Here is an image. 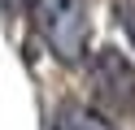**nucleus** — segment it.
Instances as JSON below:
<instances>
[{
	"mask_svg": "<svg viewBox=\"0 0 135 130\" xmlns=\"http://www.w3.org/2000/svg\"><path fill=\"white\" fill-rule=\"evenodd\" d=\"M31 17H35L39 39L48 43V52L57 61L79 65L87 56V39H91L87 0H31Z\"/></svg>",
	"mask_w": 135,
	"mask_h": 130,
	"instance_id": "f257e3e1",
	"label": "nucleus"
},
{
	"mask_svg": "<svg viewBox=\"0 0 135 130\" xmlns=\"http://www.w3.org/2000/svg\"><path fill=\"white\" fill-rule=\"evenodd\" d=\"M83 61H87L83 78H87V91L96 100V108L105 117L135 113V65H131V56L118 52V48H96Z\"/></svg>",
	"mask_w": 135,
	"mask_h": 130,
	"instance_id": "f03ea898",
	"label": "nucleus"
},
{
	"mask_svg": "<svg viewBox=\"0 0 135 130\" xmlns=\"http://www.w3.org/2000/svg\"><path fill=\"white\" fill-rule=\"evenodd\" d=\"M52 130H118V126H113L100 108H87V104H61Z\"/></svg>",
	"mask_w": 135,
	"mask_h": 130,
	"instance_id": "7ed1b4c3",
	"label": "nucleus"
},
{
	"mask_svg": "<svg viewBox=\"0 0 135 130\" xmlns=\"http://www.w3.org/2000/svg\"><path fill=\"white\" fill-rule=\"evenodd\" d=\"M122 22H126V30H131V39H135V0L122 4Z\"/></svg>",
	"mask_w": 135,
	"mask_h": 130,
	"instance_id": "20e7f679",
	"label": "nucleus"
},
{
	"mask_svg": "<svg viewBox=\"0 0 135 130\" xmlns=\"http://www.w3.org/2000/svg\"><path fill=\"white\" fill-rule=\"evenodd\" d=\"M22 4H26V0H0V13H18Z\"/></svg>",
	"mask_w": 135,
	"mask_h": 130,
	"instance_id": "39448f33",
	"label": "nucleus"
}]
</instances>
